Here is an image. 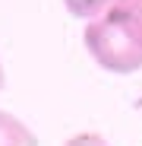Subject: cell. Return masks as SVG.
<instances>
[{
	"mask_svg": "<svg viewBox=\"0 0 142 146\" xmlns=\"http://www.w3.org/2000/svg\"><path fill=\"white\" fill-rule=\"evenodd\" d=\"M82 41L107 73L130 76L142 70V0H111L101 16L88 19Z\"/></svg>",
	"mask_w": 142,
	"mask_h": 146,
	"instance_id": "1",
	"label": "cell"
},
{
	"mask_svg": "<svg viewBox=\"0 0 142 146\" xmlns=\"http://www.w3.org/2000/svg\"><path fill=\"white\" fill-rule=\"evenodd\" d=\"M0 146H38L35 130L10 111H0Z\"/></svg>",
	"mask_w": 142,
	"mask_h": 146,
	"instance_id": "2",
	"label": "cell"
},
{
	"mask_svg": "<svg viewBox=\"0 0 142 146\" xmlns=\"http://www.w3.org/2000/svg\"><path fill=\"white\" fill-rule=\"evenodd\" d=\"M63 7L76 19H95L111 7V0H63Z\"/></svg>",
	"mask_w": 142,
	"mask_h": 146,
	"instance_id": "3",
	"label": "cell"
},
{
	"mask_svg": "<svg viewBox=\"0 0 142 146\" xmlns=\"http://www.w3.org/2000/svg\"><path fill=\"white\" fill-rule=\"evenodd\" d=\"M63 146H111L101 133H95V130H82V133H73Z\"/></svg>",
	"mask_w": 142,
	"mask_h": 146,
	"instance_id": "4",
	"label": "cell"
},
{
	"mask_svg": "<svg viewBox=\"0 0 142 146\" xmlns=\"http://www.w3.org/2000/svg\"><path fill=\"white\" fill-rule=\"evenodd\" d=\"M3 86H7V70H3V60H0V92H3Z\"/></svg>",
	"mask_w": 142,
	"mask_h": 146,
	"instance_id": "5",
	"label": "cell"
}]
</instances>
